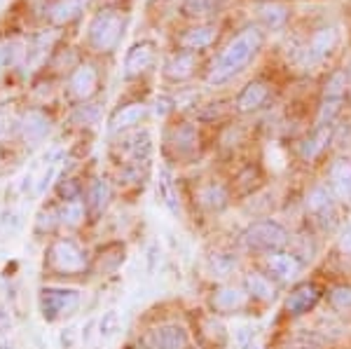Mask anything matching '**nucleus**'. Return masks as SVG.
<instances>
[{
	"label": "nucleus",
	"mask_w": 351,
	"mask_h": 349,
	"mask_svg": "<svg viewBox=\"0 0 351 349\" xmlns=\"http://www.w3.org/2000/svg\"><path fill=\"white\" fill-rule=\"evenodd\" d=\"M230 202H232L230 188L220 181H208L199 185V190H197V204L206 213H223L230 206Z\"/></svg>",
	"instance_id": "aec40b11"
},
{
	"label": "nucleus",
	"mask_w": 351,
	"mask_h": 349,
	"mask_svg": "<svg viewBox=\"0 0 351 349\" xmlns=\"http://www.w3.org/2000/svg\"><path fill=\"white\" fill-rule=\"evenodd\" d=\"M326 185L339 204L351 202V160L349 157H335L326 169Z\"/></svg>",
	"instance_id": "4468645a"
},
{
	"label": "nucleus",
	"mask_w": 351,
	"mask_h": 349,
	"mask_svg": "<svg viewBox=\"0 0 351 349\" xmlns=\"http://www.w3.org/2000/svg\"><path fill=\"white\" fill-rule=\"evenodd\" d=\"M59 225L66 230H77L82 228L84 223H87L89 218V211H87V204H84V200H71V202H61L59 209Z\"/></svg>",
	"instance_id": "cd10ccee"
},
{
	"label": "nucleus",
	"mask_w": 351,
	"mask_h": 349,
	"mask_svg": "<svg viewBox=\"0 0 351 349\" xmlns=\"http://www.w3.org/2000/svg\"><path fill=\"white\" fill-rule=\"evenodd\" d=\"M326 300L339 317H351V284H335L326 291Z\"/></svg>",
	"instance_id": "c756f323"
},
{
	"label": "nucleus",
	"mask_w": 351,
	"mask_h": 349,
	"mask_svg": "<svg viewBox=\"0 0 351 349\" xmlns=\"http://www.w3.org/2000/svg\"><path fill=\"white\" fill-rule=\"evenodd\" d=\"M197 66H199V54L188 52V49H178V52H173L164 61L162 73L169 82H185L197 73Z\"/></svg>",
	"instance_id": "2eb2a0df"
},
{
	"label": "nucleus",
	"mask_w": 351,
	"mask_h": 349,
	"mask_svg": "<svg viewBox=\"0 0 351 349\" xmlns=\"http://www.w3.org/2000/svg\"><path fill=\"white\" fill-rule=\"evenodd\" d=\"M337 249L344 253V256H351V221L339 230L337 237Z\"/></svg>",
	"instance_id": "ea45409f"
},
{
	"label": "nucleus",
	"mask_w": 351,
	"mask_h": 349,
	"mask_svg": "<svg viewBox=\"0 0 351 349\" xmlns=\"http://www.w3.org/2000/svg\"><path fill=\"white\" fill-rule=\"evenodd\" d=\"M246 349H265V347H263V342H258V340H253V342H251V345H248Z\"/></svg>",
	"instance_id": "c03bdc74"
},
{
	"label": "nucleus",
	"mask_w": 351,
	"mask_h": 349,
	"mask_svg": "<svg viewBox=\"0 0 351 349\" xmlns=\"http://www.w3.org/2000/svg\"><path fill=\"white\" fill-rule=\"evenodd\" d=\"M271 99V82L265 77H253L241 87V92L234 99V110L239 115H253V112L263 110Z\"/></svg>",
	"instance_id": "9b49d317"
},
{
	"label": "nucleus",
	"mask_w": 351,
	"mask_h": 349,
	"mask_svg": "<svg viewBox=\"0 0 351 349\" xmlns=\"http://www.w3.org/2000/svg\"><path fill=\"white\" fill-rule=\"evenodd\" d=\"M216 40H218V26L216 24H197V26L185 28V31L180 33L178 47L199 54L202 49H208Z\"/></svg>",
	"instance_id": "5701e85b"
},
{
	"label": "nucleus",
	"mask_w": 351,
	"mask_h": 349,
	"mask_svg": "<svg viewBox=\"0 0 351 349\" xmlns=\"http://www.w3.org/2000/svg\"><path fill=\"white\" fill-rule=\"evenodd\" d=\"M288 244H291V232L284 223L274 221V218L251 221L241 232V246L248 253H258V256L284 251L288 249Z\"/></svg>",
	"instance_id": "7ed1b4c3"
},
{
	"label": "nucleus",
	"mask_w": 351,
	"mask_h": 349,
	"mask_svg": "<svg viewBox=\"0 0 351 349\" xmlns=\"http://www.w3.org/2000/svg\"><path fill=\"white\" fill-rule=\"evenodd\" d=\"M82 200H84V204H87L89 218H92V221H99V218L106 213V209L110 206V200H112L110 181L108 178H94V181L84 188Z\"/></svg>",
	"instance_id": "6ab92c4d"
},
{
	"label": "nucleus",
	"mask_w": 351,
	"mask_h": 349,
	"mask_svg": "<svg viewBox=\"0 0 351 349\" xmlns=\"http://www.w3.org/2000/svg\"><path fill=\"white\" fill-rule=\"evenodd\" d=\"M73 345H75V328H73V326H68V328L61 330V347L73 349Z\"/></svg>",
	"instance_id": "79ce46f5"
},
{
	"label": "nucleus",
	"mask_w": 351,
	"mask_h": 349,
	"mask_svg": "<svg viewBox=\"0 0 351 349\" xmlns=\"http://www.w3.org/2000/svg\"><path fill=\"white\" fill-rule=\"evenodd\" d=\"M265 45V31L263 26H246L237 33L232 40L220 49V54L213 59L211 69L206 73L208 87H223L234 80L239 73H243L251 66V61L260 54Z\"/></svg>",
	"instance_id": "f257e3e1"
},
{
	"label": "nucleus",
	"mask_w": 351,
	"mask_h": 349,
	"mask_svg": "<svg viewBox=\"0 0 351 349\" xmlns=\"http://www.w3.org/2000/svg\"><path fill=\"white\" fill-rule=\"evenodd\" d=\"M337 204L339 202L332 197V193L328 190V185H314L304 197V211L307 216L314 218L321 228H330V223H335L337 218Z\"/></svg>",
	"instance_id": "1a4fd4ad"
},
{
	"label": "nucleus",
	"mask_w": 351,
	"mask_h": 349,
	"mask_svg": "<svg viewBox=\"0 0 351 349\" xmlns=\"http://www.w3.org/2000/svg\"><path fill=\"white\" fill-rule=\"evenodd\" d=\"M197 340L202 342L204 347L208 349H225L228 347V330H225L223 322L216 317V314H202L197 319Z\"/></svg>",
	"instance_id": "412c9836"
},
{
	"label": "nucleus",
	"mask_w": 351,
	"mask_h": 349,
	"mask_svg": "<svg viewBox=\"0 0 351 349\" xmlns=\"http://www.w3.org/2000/svg\"><path fill=\"white\" fill-rule=\"evenodd\" d=\"M96 117H99V108L92 104H80L73 112V122L80 127H89L92 122H96Z\"/></svg>",
	"instance_id": "e433bc0d"
},
{
	"label": "nucleus",
	"mask_w": 351,
	"mask_h": 349,
	"mask_svg": "<svg viewBox=\"0 0 351 349\" xmlns=\"http://www.w3.org/2000/svg\"><path fill=\"white\" fill-rule=\"evenodd\" d=\"M56 228H59V211L52 209V206H45V209L38 211V216H36V234H40V237H47V234H52Z\"/></svg>",
	"instance_id": "72a5a7b5"
},
{
	"label": "nucleus",
	"mask_w": 351,
	"mask_h": 349,
	"mask_svg": "<svg viewBox=\"0 0 351 349\" xmlns=\"http://www.w3.org/2000/svg\"><path fill=\"white\" fill-rule=\"evenodd\" d=\"M145 117H148V106H145L143 101H132V104H124L112 112L108 129L112 134H124V132H129V129L138 127Z\"/></svg>",
	"instance_id": "4be33fe9"
},
{
	"label": "nucleus",
	"mask_w": 351,
	"mask_h": 349,
	"mask_svg": "<svg viewBox=\"0 0 351 349\" xmlns=\"http://www.w3.org/2000/svg\"><path fill=\"white\" fill-rule=\"evenodd\" d=\"M251 302V296L241 284H220L208 296V312L216 317H232V314H241Z\"/></svg>",
	"instance_id": "423d86ee"
},
{
	"label": "nucleus",
	"mask_w": 351,
	"mask_h": 349,
	"mask_svg": "<svg viewBox=\"0 0 351 349\" xmlns=\"http://www.w3.org/2000/svg\"><path fill=\"white\" fill-rule=\"evenodd\" d=\"M124 28H127V16L120 10H101L94 14V19L89 21L87 28V40L89 47L99 54H110L117 49Z\"/></svg>",
	"instance_id": "20e7f679"
},
{
	"label": "nucleus",
	"mask_w": 351,
	"mask_h": 349,
	"mask_svg": "<svg viewBox=\"0 0 351 349\" xmlns=\"http://www.w3.org/2000/svg\"><path fill=\"white\" fill-rule=\"evenodd\" d=\"M157 197H160V202L173 213V216H178L180 204H178V197H176L173 183H171V178H169L167 171L160 173V181H157Z\"/></svg>",
	"instance_id": "2f4dec72"
},
{
	"label": "nucleus",
	"mask_w": 351,
	"mask_h": 349,
	"mask_svg": "<svg viewBox=\"0 0 351 349\" xmlns=\"http://www.w3.org/2000/svg\"><path fill=\"white\" fill-rule=\"evenodd\" d=\"M45 269L52 277H80L92 272V261L73 237H56L45 251Z\"/></svg>",
	"instance_id": "f03ea898"
},
{
	"label": "nucleus",
	"mask_w": 351,
	"mask_h": 349,
	"mask_svg": "<svg viewBox=\"0 0 351 349\" xmlns=\"http://www.w3.org/2000/svg\"><path fill=\"white\" fill-rule=\"evenodd\" d=\"M332 136H335V125H324L311 129V134L304 136V141L300 143L298 153L302 162H316L321 155L328 150V145L332 143Z\"/></svg>",
	"instance_id": "a211bd4d"
},
{
	"label": "nucleus",
	"mask_w": 351,
	"mask_h": 349,
	"mask_svg": "<svg viewBox=\"0 0 351 349\" xmlns=\"http://www.w3.org/2000/svg\"><path fill=\"white\" fill-rule=\"evenodd\" d=\"M124 258H127V246L122 241H108L92 258V272L101 274V277L104 274H112L124 263Z\"/></svg>",
	"instance_id": "393cba45"
},
{
	"label": "nucleus",
	"mask_w": 351,
	"mask_h": 349,
	"mask_svg": "<svg viewBox=\"0 0 351 349\" xmlns=\"http://www.w3.org/2000/svg\"><path fill=\"white\" fill-rule=\"evenodd\" d=\"M208 265H211L216 277H230L232 269H237V258L232 253H213L208 258Z\"/></svg>",
	"instance_id": "c9c22d12"
},
{
	"label": "nucleus",
	"mask_w": 351,
	"mask_h": 349,
	"mask_svg": "<svg viewBox=\"0 0 351 349\" xmlns=\"http://www.w3.org/2000/svg\"><path fill=\"white\" fill-rule=\"evenodd\" d=\"M291 349H319L316 345H298V347H291Z\"/></svg>",
	"instance_id": "a18cd8bd"
},
{
	"label": "nucleus",
	"mask_w": 351,
	"mask_h": 349,
	"mask_svg": "<svg viewBox=\"0 0 351 349\" xmlns=\"http://www.w3.org/2000/svg\"><path fill=\"white\" fill-rule=\"evenodd\" d=\"M164 143H167L169 153H173L178 160H188L199 148V132L192 122H178L167 129Z\"/></svg>",
	"instance_id": "ddd939ff"
},
{
	"label": "nucleus",
	"mask_w": 351,
	"mask_h": 349,
	"mask_svg": "<svg viewBox=\"0 0 351 349\" xmlns=\"http://www.w3.org/2000/svg\"><path fill=\"white\" fill-rule=\"evenodd\" d=\"M80 10H82V0H59V3L52 8V21L54 24H59V26H64L68 24V21H73L77 14H80Z\"/></svg>",
	"instance_id": "473e14b6"
},
{
	"label": "nucleus",
	"mask_w": 351,
	"mask_h": 349,
	"mask_svg": "<svg viewBox=\"0 0 351 349\" xmlns=\"http://www.w3.org/2000/svg\"><path fill=\"white\" fill-rule=\"evenodd\" d=\"M339 43V31L335 26H321L316 28L309 36L307 45H304V59L316 64V61H324Z\"/></svg>",
	"instance_id": "dca6fc26"
},
{
	"label": "nucleus",
	"mask_w": 351,
	"mask_h": 349,
	"mask_svg": "<svg viewBox=\"0 0 351 349\" xmlns=\"http://www.w3.org/2000/svg\"><path fill=\"white\" fill-rule=\"evenodd\" d=\"M56 195L61 202H71V200H80L84 195V185L77 178H59L56 183Z\"/></svg>",
	"instance_id": "f704fd0d"
},
{
	"label": "nucleus",
	"mask_w": 351,
	"mask_h": 349,
	"mask_svg": "<svg viewBox=\"0 0 351 349\" xmlns=\"http://www.w3.org/2000/svg\"><path fill=\"white\" fill-rule=\"evenodd\" d=\"M241 286L246 289V293L251 296L253 302H274L276 293H279V284L269 277L267 272H258V269H251V272L243 274Z\"/></svg>",
	"instance_id": "f3484780"
},
{
	"label": "nucleus",
	"mask_w": 351,
	"mask_h": 349,
	"mask_svg": "<svg viewBox=\"0 0 351 349\" xmlns=\"http://www.w3.org/2000/svg\"><path fill=\"white\" fill-rule=\"evenodd\" d=\"M265 272L269 274L276 284H293L302 277L304 263L295 251H274L265 256Z\"/></svg>",
	"instance_id": "6e6552de"
},
{
	"label": "nucleus",
	"mask_w": 351,
	"mask_h": 349,
	"mask_svg": "<svg viewBox=\"0 0 351 349\" xmlns=\"http://www.w3.org/2000/svg\"><path fill=\"white\" fill-rule=\"evenodd\" d=\"M288 19H291V10H288L286 3L265 0V3L258 5V21L267 31H281L288 24Z\"/></svg>",
	"instance_id": "bb28decb"
},
{
	"label": "nucleus",
	"mask_w": 351,
	"mask_h": 349,
	"mask_svg": "<svg viewBox=\"0 0 351 349\" xmlns=\"http://www.w3.org/2000/svg\"><path fill=\"white\" fill-rule=\"evenodd\" d=\"M347 89H349V73L344 69H335L326 77L324 89H321V99L347 101Z\"/></svg>",
	"instance_id": "c85d7f7f"
},
{
	"label": "nucleus",
	"mask_w": 351,
	"mask_h": 349,
	"mask_svg": "<svg viewBox=\"0 0 351 349\" xmlns=\"http://www.w3.org/2000/svg\"><path fill=\"white\" fill-rule=\"evenodd\" d=\"M324 289H321L316 281H298L291 291L286 293L284 300V309L288 317L300 319V317H307L309 312H314L319 307V302L324 300Z\"/></svg>",
	"instance_id": "0eeeda50"
},
{
	"label": "nucleus",
	"mask_w": 351,
	"mask_h": 349,
	"mask_svg": "<svg viewBox=\"0 0 351 349\" xmlns=\"http://www.w3.org/2000/svg\"><path fill=\"white\" fill-rule=\"evenodd\" d=\"M117 328H120V317H117L115 309H108L99 322V333L101 337H112Z\"/></svg>",
	"instance_id": "4c0bfd02"
},
{
	"label": "nucleus",
	"mask_w": 351,
	"mask_h": 349,
	"mask_svg": "<svg viewBox=\"0 0 351 349\" xmlns=\"http://www.w3.org/2000/svg\"><path fill=\"white\" fill-rule=\"evenodd\" d=\"M157 115L164 117V115H169V112L173 110V99H169V97H160L157 99Z\"/></svg>",
	"instance_id": "37998d69"
},
{
	"label": "nucleus",
	"mask_w": 351,
	"mask_h": 349,
	"mask_svg": "<svg viewBox=\"0 0 351 349\" xmlns=\"http://www.w3.org/2000/svg\"><path fill=\"white\" fill-rule=\"evenodd\" d=\"M12 56H14V47L10 43L0 45V75H3V71L8 69L10 64H12Z\"/></svg>",
	"instance_id": "a19ab883"
},
{
	"label": "nucleus",
	"mask_w": 351,
	"mask_h": 349,
	"mask_svg": "<svg viewBox=\"0 0 351 349\" xmlns=\"http://www.w3.org/2000/svg\"><path fill=\"white\" fill-rule=\"evenodd\" d=\"M152 64H155V45L150 40H141L132 45V49L127 52V59H124V75L138 77L141 73L148 71Z\"/></svg>",
	"instance_id": "a878e982"
},
{
	"label": "nucleus",
	"mask_w": 351,
	"mask_h": 349,
	"mask_svg": "<svg viewBox=\"0 0 351 349\" xmlns=\"http://www.w3.org/2000/svg\"><path fill=\"white\" fill-rule=\"evenodd\" d=\"M80 305L82 293L77 289H68V286H43L38 293V307H40L43 319L49 324L73 317Z\"/></svg>",
	"instance_id": "39448f33"
},
{
	"label": "nucleus",
	"mask_w": 351,
	"mask_h": 349,
	"mask_svg": "<svg viewBox=\"0 0 351 349\" xmlns=\"http://www.w3.org/2000/svg\"><path fill=\"white\" fill-rule=\"evenodd\" d=\"M14 129H19V125H16V122L8 115V112H0V143L12 136Z\"/></svg>",
	"instance_id": "58836bf2"
},
{
	"label": "nucleus",
	"mask_w": 351,
	"mask_h": 349,
	"mask_svg": "<svg viewBox=\"0 0 351 349\" xmlns=\"http://www.w3.org/2000/svg\"><path fill=\"white\" fill-rule=\"evenodd\" d=\"M225 8V0H185L183 14L192 19H208V16H218Z\"/></svg>",
	"instance_id": "7c9ffc66"
},
{
	"label": "nucleus",
	"mask_w": 351,
	"mask_h": 349,
	"mask_svg": "<svg viewBox=\"0 0 351 349\" xmlns=\"http://www.w3.org/2000/svg\"><path fill=\"white\" fill-rule=\"evenodd\" d=\"M99 82H101V73L94 64L82 61L75 66V71L71 73V80H68V94L73 101L77 104H87L89 99L99 92Z\"/></svg>",
	"instance_id": "f8f14e48"
},
{
	"label": "nucleus",
	"mask_w": 351,
	"mask_h": 349,
	"mask_svg": "<svg viewBox=\"0 0 351 349\" xmlns=\"http://www.w3.org/2000/svg\"><path fill=\"white\" fill-rule=\"evenodd\" d=\"M143 349H190V333L180 324H160L145 333Z\"/></svg>",
	"instance_id": "9d476101"
},
{
	"label": "nucleus",
	"mask_w": 351,
	"mask_h": 349,
	"mask_svg": "<svg viewBox=\"0 0 351 349\" xmlns=\"http://www.w3.org/2000/svg\"><path fill=\"white\" fill-rule=\"evenodd\" d=\"M49 132H52V120L38 108L28 110L19 122V134L28 145L43 143V141L49 136Z\"/></svg>",
	"instance_id": "b1692460"
}]
</instances>
